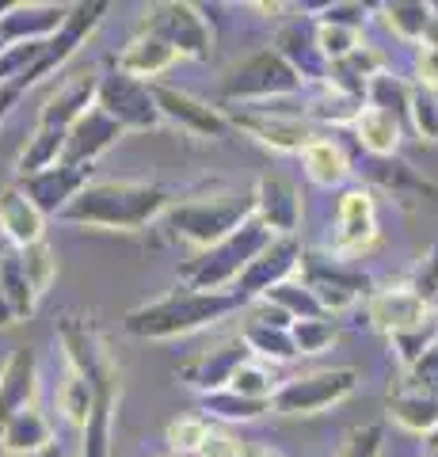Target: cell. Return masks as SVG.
I'll return each instance as SVG.
<instances>
[{
    "label": "cell",
    "mask_w": 438,
    "mask_h": 457,
    "mask_svg": "<svg viewBox=\"0 0 438 457\" xmlns=\"http://www.w3.org/2000/svg\"><path fill=\"white\" fill-rule=\"evenodd\" d=\"M183 198V191L145 179H92L73 203L65 206L62 221L80 228H111V233H141L149 221L164 218Z\"/></svg>",
    "instance_id": "1"
},
{
    "label": "cell",
    "mask_w": 438,
    "mask_h": 457,
    "mask_svg": "<svg viewBox=\"0 0 438 457\" xmlns=\"http://www.w3.org/2000/svg\"><path fill=\"white\" fill-rule=\"evenodd\" d=\"M248 302L236 290H221V294H206V290H191V286H176L164 297L149 305H137L122 317L126 336L134 339H179L191 332H202V328L218 324L221 317L244 309Z\"/></svg>",
    "instance_id": "2"
},
{
    "label": "cell",
    "mask_w": 438,
    "mask_h": 457,
    "mask_svg": "<svg viewBox=\"0 0 438 457\" xmlns=\"http://www.w3.org/2000/svg\"><path fill=\"white\" fill-rule=\"evenodd\" d=\"M62 347H65V362L80 370V374L95 378L100 396H95L92 420L84 427V446L80 457H111V423H115V400H119V370L111 362V354L103 347V339L80 320H65L62 324Z\"/></svg>",
    "instance_id": "3"
},
{
    "label": "cell",
    "mask_w": 438,
    "mask_h": 457,
    "mask_svg": "<svg viewBox=\"0 0 438 457\" xmlns=\"http://www.w3.org/2000/svg\"><path fill=\"white\" fill-rule=\"evenodd\" d=\"M95 92H100V73L88 69V73H77L73 80H65L62 88L54 92L46 104H42L35 134L27 137V145H23L20 161H16L20 176H35V171H42V168L62 164L69 130L77 126V119L84 111L95 107Z\"/></svg>",
    "instance_id": "4"
},
{
    "label": "cell",
    "mask_w": 438,
    "mask_h": 457,
    "mask_svg": "<svg viewBox=\"0 0 438 457\" xmlns=\"http://www.w3.org/2000/svg\"><path fill=\"white\" fill-rule=\"evenodd\" d=\"M271 240H275L271 228H267L260 218H248L236 233L218 240L214 248L194 252L191 260H183L179 263V282L191 286V290H206V294L229 290V286H236L240 275H244V270L267 252Z\"/></svg>",
    "instance_id": "5"
},
{
    "label": "cell",
    "mask_w": 438,
    "mask_h": 457,
    "mask_svg": "<svg viewBox=\"0 0 438 457\" xmlns=\"http://www.w3.org/2000/svg\"><path fill=\"white\" fill-rule=\"evenodd\" d=\"M248 218H256L252 195H236V191H221V195H187L164 213L168 233L187 240L191 248H214L218 240L236 233Z\"/></svg>",
    "instance_id": "6"
},
{
    "label": "cell",
    "mask_w": 438,
    "mask_h": 457,
    "mask_svg": "<svg viewBox=\"0 0 438 457\" xmlns=\"http://www.w3.org/2000/svg\"><path fill=\"white\" fill-rule=\"evenodd\" d=\"M305 88V80L293 73V69L282 62V57L271 50L252 54L248 62H240L221 84L225 104H240V107H267L278 104V99H290Z\"/></svg>",
    "instance_id": "7"
},
{
    "label": "cell",
    "mask_w": 438,
    "mask_h": 457,
    "mask_svg": "<svg viewBox=\"0 0 438 457\" xmlns=\"http://www.w3.org/2000/svg\"><path fill=\"white\" fill-rule=\"evenodd\" d=\"M355 389H359V374L351 366L313 370V374L282 381L271 408L278 416H320V411L335 408L339 400H347Z\"/></svg>",
    "instance_id": "8"
},
{
    "label": "cell",
    "mask_w": 438,
    "mask_h": 457,
    "mask_svg": "<svg viewBox=\"0 0 438 457\" xmlns=\"http://www.w3.org/2000/svg\"><path fill=\"white\" fill-rule=\"evenodd\" d=\"M137 27L164 38L179 57H191V62H206V57L214 54V31H210L199 4H183V0L153 4Z\"/></svg>",
    "instance_id": "9"
},
{
    "label": "cell",
    "mask_w": 438,
    "mask_h": 457,
    "mask_svg": "<svg viewBox=\"0 0 438 457\" xmlns=\"http://www.w3.org/2000/svg\"><path fill=\"white\" fill-rule=\"evenodd\" d=\"M229 126L248 137H256L260 145L275 149V153H305L317 141L313 122L302 119V114H286L275 104L267 107H229Z\"/></svg>",
    "instance_id": "10"
},
{
    "label": "cell",
    "mask_w": 438,
    "mask_h": 457,
    "mask_svg": "<svg viewBox=\"0 0 438 457\" xmlns=\"http://www.w3.org/2000/svg\"><path fill=\"white\" fill-rule=\"evenodd\" d=\"M302 278L309 282V290L317 294V302L324 305L328 317L335 312L355 309L362 297H370V278L362 275L359 267H351V260H339V255H309L302 260Z\"/></svg>",
    "instance_id": "11"
},
{
    "label": "cell",
    "mask_w": 438,
    "mask_h": 457,
    "mask_svg": "<svg viewBox=\"0 0 438 457\" xmlns=\"http://www.w3.org/2000/svg\"><path fill=\"white\" fill-rule=\"evenodd\" d=\"M95 107L103 114H111L122 130H153L161 126V107H157V96H153V84L145 80H134L111 69V73L100 77V92H95Z\"/></svg>",
    "instance_id": "12"
},
{
    "label": "cell",
    "mask_w": 438,
    "mask_h": 457,
    "mask_svg": "<svg viewBox=\"0 0 438 457\" xmlns=\"http://www.w3.org/2000/svg\"><path fill=\"white\" fill-rule=\"evenodd\" d=\"M252 359H256V354H252L244 336H233V339L218 343V347L191 354V359L176 370V378L187 385V389L199 393V396H214V393L229 389L233 378H236V370L248 366Z\"/></svg>",
    "instance_id": "13"
},
{
    "label": "cell",
    "mask_w": 438,
    "mask_h": 457,
    "mask_svg": "<svg viewBox=\"0 0 438 457\" xmlns=\"http://www.w3.org/2000/svg\"><path fill=\"white\" fill-rule=\"evenodd\" d=\"M377 240V203L366 187H347L335 203V228L328 252L339 260H355Z\"/></svg>",
    "instance_id": "14"
},
{
    "label": "cell",
    "mask_w": 438,
    "mask_h": 457,
    "mask_svg": "<svg viewBox=\"0 0 438 457\" xmlns=\"http://www.w3.org/2000/svg\"><path fill=\"white\" fill-rule=\"evenodd\" d=\"M302 260H305V248H302L298 237H275L260 260L252 263L244 275H240L236 294L244 297V302H263V297L271 294L275 286L298 278Z\"/></svg>",
    "instance_id": "15"
},
{
    "label": "cell",
    "mask_w": 438,
    "mask_h": 457,
    "mask_svg": "<svg viewBox=\"0 0 438 457\" xmlns=\"http://www.w3.org/2000/svg\"><path fill=\"white\" fill-rule=\"evenodd\" d=\"M153 96H157V107H161V119L164 122H176L179 130H187L194 137H225L233 130L229 126V114L202 104L199 96L172 88V84H153Z\"/></svg>",
    "instance_id": "16"
},
{
    "label": "cell",
    "mask_w": 438,
    "mask_h": 457,
    "mask_svg": "<svg viewBox=\"0 0 438 457\" xmlns=\"http://www.w3.org/2000/svg\"><path fill=\"white\" fill-rule=\"evenodd\" d=\"M92 183V168H73V164H54L42 168L35 176H20L16 187L31 198V203L46 213V218H62L65 206Z\"/></svg>",
    "instance_id": "17"
},
{
    "label": "cell",
    "mask_w": 438,
    "mask_h": 457,
    "mask_svg": "<svg viewBox=\"0 0 438 457\" xmlns=\"http://www.w3.org/2000/svg\"><path fill=\"white\" fill-rule=\"evenodd\" d=\"M252 206L256 218L271 228L275 237H293L302 225V191L298 183L278 176V171H263L252 187Z\"/></svg>",
    "instance_id": "18"
},
{
    "label": "cell",
    "mask_w": 438,
    "mask_h": 457,
    "mask_svg": "<svg viewBox=\"0 0 438 457\" xmlns=\"http://www.w3.org/2000/svg\"><path fill=\"white\" fill-rule=\"evenodd\" d=\"M370 324L377 332H385L389 339L401 336V332H412V328H423L431 324V305L412 290V286H389V290H377L370 294Z\"/></svg>",
    "instance_id": "19"
},
{
    "label": "cell",
    "mask_w": 438,
    "mask_h": 457,
    "mask_svg": "<svg viewBox=\"0 0 438 457\" xmlns=\"http://www.w3.org/2000/svg\"><path fill=\"white\" fill-rule=\"evenodd\" d=\"M275 54L305 84H328V77H332L328 57H324L320 46H317V23L313 20H298V23L282 27L278 38H275Z\"/></svg>",
    "instance_id": "20"
},
{
    "label": "cell",
    "mask_w": 438,
    "mask_h": 457,
    "mask_svg": "<svg viewBox=\"0 0 438 457\" xmlns=\"http://www.w3.org/2000/svg\"><path fill=\"white\" fill-rule=\"evenodd\" d=\"M73 4H8L0 16V42L20 46V42H50L65 27Z\"/></svg>",
    "instance_id": "21"
},
{
    "label": "cell",
    "mask_w": 438,
    "mask_h": 457,
    "mask_svg": "<svg viewBox=\"0 0 438 457\" xmlns=\"http://www.w3.org/2000/svg\"><path fill=\"white\" fill-rule=\"evenodd\" d=\"M38 393V359L31 347H16L0 366V431L12 416L35 408Z\"/></svg>",
    "instance_id": "22"
},
{
    "label": "cell",
    "mask_w": 438,
    "mask_h": 457,
    "mask_svg": "<svg viewBox=\"0 0 438 457\" xmlns=\"http://www.w3.org/2000/svg\"><path fill=\"white\" fill-rule=\"evenodd\" d=\"M126 130L111 119V114H103L100 107L84 111L77 126L69 130V141H65V153H62V164H73V168H92L95 156H103L115 141L122 137Z\"/></svg>",
    "instance_id": "23"
},
{
    "label": "cell",
    "mask_w": 438,
    "mask_h": 457,
    "mask_svg": "<svg viewBox=\"0 0 438 457\" xmlns=\"http://www.w3.org/2000/svg\"><path fill=\"white\" fill-rule=\"evenodd\" d=\"M0 233L12 248H35L46 240V213L27 198L16 183L0 191Z\"/></svg>",
    "instance_id": "24"
},
{
    "label": "cell",
    "mask_w": 438,
    "mask_h": 457,
    "mask_svg": "<svg viewBox=\"0 0 438 457\" xmlns=\"http://www.w3.org/2000/svg\"><path fill=\"white\" fill-rule=\"evenodd\" d=\"M176 62H179V54L168 46L164 38H157V35H149V31H141V27H137L134 38L119 50L115 69H119V73H126V77H134V80L157 84V77L168 73Z\"/></svg>",
    "instance_id": "25"
},
{
    "label": "cell",
    "mask_w": 438,
    "mask_h": 457,
    "mask_svg": "<svg viewBox=\"0 0 438 457\" xmlns=\"http://www.w3.org/2000/svg\"><path fill=\"white\" fill-rule=\"evenodd\" d=\"M389 416L397 420L404 431L431 438L438 431V393L412 378H404V385H397V389L389 393Z\"/></svg>",
    "instance_id": "26"
},
{
    "label": "cell",
    "mask_w": 438,
    "mask_h": 457,
    "mask_svg": "<svg viewBox=\"0 0 438 457\" xmlns=\"http://www.w3.org/2000/svg\"><path fill=\"white\" fill-rule=\"evenodd\" d=\"M0 294H4V302L16 309V317L27 320L38 305V290L27 278V267H23V252L12 248L8 240L0 245Z\"/></svg>",
    "instance_id": "27"
},
{
    "label": "cell",
    "mask_w": 438,
    "mask_h": 457,
    "mask_svg": "<svg viewBox=\"0 0 438 457\" xmlns=\"http://www.w3.org/2000/svg\"><path fill=\"white\" fill-rule=\"evenodd\" d=\"M46 446H54V427L38 408L12 416L0 431V453H38Z\"/></svg>",
    "instance_id": "28"
},
{
    "label": "cell",
    "mask_w": 438,
    "mask_h": 457,
    "mask_svg": "<svg viewBox=\"0 0 438 457\" xmlns=\"http://www.w3.org/2000/svg\"><path fill=\"white\" fill-rule=\"evenodd\" d=\"M355 134L362 141V149L370 156H377V161H389V156H397V149H401V119L374 107V104L362 107L359 122H355Z\"/></svg>",
    "instance_id": "29"
},
{
    "label": "cell",
    "mask_w": 438,
    "mask_h": 457,
    "mask_svg": "<svg viewBox=\"0 0 438 457\" xmlns=\"http://www.w3.org/2000/svg\"><path fill=\"white\" fill-rule=\"evenodd\" d=\"M302 164H305V176L317 183V187H343L347 176H351V161L347 153L339 149V141L332 137H317L313 145L302 153Z\"/></svg>",
    "instance_id": "30"
},
{
    "label": "cell",
    "mask_w": 438,
    "mask_h": 457,
    "mask_svg": "<svg viewBox=\"0 0 438 457\" xmlns=\"http://www.w3.org/2000/svg\"><path fill=\"white\" fill-rule=\"evenodd\" d=\"M377 73H385V57H381L377 50H370V46H362L351 57H343V62L332 65L328 84H332V88H339V92H347V96L366 99V88H370V80Z\"/></svg>",
    "instance_id": "31"
},
{
    "label": "cell",
    "mask_w": 438,
    "mask_h": 457,
    "mask_svg": "<svg viewBox=\"0 0 438 457\" xmlns=\"http://www.w3.org/2000/svg\"><path fill=\"white\" fill-rule=\"evenodd\" d=\"M381 20L397 38L404 42H427V35L434 31V8L423 4V0H393V4H381Z\"/></svg>",
    "instance_id": "32"
},
{
    "label": "cell",
    "mask_w": 438,
    "mask_h": 457,
    "mask_svg": "<svg viewBox=\"0 0 438 457\" xmlns=\"http://www.w3.org/2000/svg\"><path fill=\"white\" fill-rule=\"evenodd\" d=\"M95 396H100V385H95V378H88V374H80V370L69 366V374H65L62 389H58V408L65 411V420L84 431L88 420H92Z\"/></svg>",
    "instance_id": "33"
},
{
    "label": "cell",
    "mask_w": 438,
    "mask_h": 457,
    "mask_svg": "<svg viewBox=\"0 0 438 457\" xmlns=\"http://www.w3.org/2000/svg\"><path fill=\"white\" fill-rule=\"evenodd\" d=\"M362 107H366V99L347 96V92L332 88V84H324L320 96L313 99V104H309L305 119H309V122H328V126H355L359 114H362Z\"/></svg>",
    "instance_id": "34"
},
{
    "label": "cell",
    "mask_w": 438,
    "mask_h": 457,
    "mask_svg": "<svg viewBox=\"0 0 438 457\" xmlns=\"http://www.w3.org/2000/svg\"><path fill=\"white\" fill-rule=\"evenodd\" d=\"M240 336H244L252 354L263 359V362H290V359H298V347H293L290 328H267V324L248 320V328Z\"/></svg>",
    "instance_id": "35"
},
{
    "label": "cell",
    "mask_w": 438,
    "mask_h": 457,
    "mask_svg": "<svg viewBox=\"0 0 438 457\" xmlns=\"http://www.w3.org/2000/svg\"><path fill=\"white\" fill-rule=\"evenodd\" d=\"M263 302H275L278 309H286L290 317H293V324H298V320H317V317H328V312H324V305L317 302V294L309 290V282H305V278H290V282L275 286V290L267 294Z\"/></svg>",
    "instance_id": "36"
},
{
    "label": "cell",
    "mask_w": 438,
    "mask_h": 457,
    "mask_svg": "<svg viewBox=\"0 0 438 457\" xmlns=\"http://www.w3.org/2000/svg\"><path fill=\"white\" fill-rule=\"evenodd\" d=\"M202 411L206 416H218L225 423H248V420H260L263 411H275L271 400H252V396H240L233 389L214 393V396H202Z\"/></svg>",
    "instance_id": "37"
},
{
    "label": "cell",
    "mask_w": 438,
    "mask_h": 457,
    "mask_svg": "<svg viewBox=\"0 0 438 457\" xmlns=\"http://www.w3.org/2000/svg\"><path fill=\"white\" fill-rule=\"evenodd\" d=\"M412 88H416V84H408V80L393 77V73H377L370 80V88H366V104H374V107L404 119L408 107H412Z\"/></svg>",
    "instance_id": "38"
},
{
    "label": "cell",
    "mask_w": 438,
    "mask_h": 457,
    "mask_svg": "<svg viewBox=\"0 0 438 457\" xmlns=\"http://www.w3.org/2000/svg\"><path fill=\"white\" fill-rule=\"evenodd\" d=\"M313 23H317V46H320L324 57H328V65L343 62V57H351L355 50L366 46V42H362V31H355V27L320 23V20H313Z\"/></svg>",
    "instance_id": "39"
},
{
    "label": "cell",
    "mask_w": 438,
    "mask_h": 457,
    "mask_svg": "<svg viewBox=\"0 0 438 457\" xmlns=\"http://www.w3.org/2000/svg\"><path fill=\"white\" fill-rule=\"evenodd\" d=\"M206 435H210V420H206V416H183V420L168 423L164 442H168V450L179 453V457H183V453H194V457H199Z\"/></svg>",
    "instance_id": "40"
},
{
    "label": "cell",
    "mask_w": 438,
    "mask_h": 457,
    "mask_svg": "<svg viewBox=\"0 0 438 457\" xmlns=\"http://www.w3.org/2000/svg\"><path fill=\"white\" fill-rule=\"evenodd\" d=\"M290 336H293V347H298V354H320V351L332 347L339 332H335L332 317H317V320H298L290 328Z\"/></svg>",
    "instance_id": "41"
},
{
    "label": "cell",
    "mask_w": 438,
    "mask_h": 457,
    "mask_svg": "<svg viewBox=\"0 0 438 457\" xmlns=\"http://www.w3.org/2000/svg\"><path fill=\"white\" fill-rule=\"evenodd\" d=\"M408 119H412L416 134L423 141L438 145V92L434 88H412V107H408Z\"/></svg>",
    "instance_id": "42"
},
{
    "label": "cell",
    "mask_w": 438,
    "mask_h": 457,
    "mask_svg": "<svg viewBox=\"0 0 438 457\" xmlns=\"http://www.w3.org/2000/svg\"><path fill=\"white\" fill-rule=\"evenodd\" d=\"M229 389L240 393V396H252V400H275L278 385H275V378H271V370H267L263 362L252 359L248 366H240V370H236V378H233Z\"/></svg>",
    "instance_id": "43"
},
{
    "label": "cell",
    "mask_w": 438,
    "mask_h": 457,
    "mask_svg": "<svg viewBox=\"0 0 438 457\" xmlns=\"http://www.w3.org/2000/svg\"><path fill=\"white\" fill-rule=\"evenodd\" d=\"M23 267H27V278H31V286L38 290V297L50 290V282L58 278V255H54V248L42 240V245L35 248H23Z\"/></svg>",
    "instance_id": "44"
},
{
    "label": "cell",
    "mask_w": 438,
    "mask_h": 457,
    "mask_svg": "<svg viewBox=\"0 0 438 457\" xmlns=\"http://www.w3.org/2000/svg\"><path fill=\"white\" fill-rule=\"evenodd\" d=\"M438 339V324H423V328H412V332H401V336H393V351H397V359L404 370H412L423 354L431 351V343Z\"/></svg>",
    "instance_id": "45"
},
{
    "label": "cell",
    "mask_w": 438,
    "mask_h": 457,
    "mask_svg": "<svg viewBox=\"0 0 438 457\" xmlns=\"http://www.w3.org/2000/svg\"><path fill=\"white\" fill-rule=\"evenodd\" d=\"M381 438H385V427H381V423L355 427V431L347 435L339 457H381Z\"/></svg>",
    "instance_id": "46"
},
{
    "label": "cell",
    "mask_w": 438,
    "mask_h": 457,
    "mask_svg": "<svg viewBox=\"0 0 438 457\" xmlns=\"http://www.w3.org/2000/svg\"><path fill=\"white\" fill-rule=\"evenodd\" d=\"M408 286H412V290H416L431 309L438 305V248H431L427 255H423L419 267H416V275H412V282H408Z\"/></svg>",
    "instance_id": "47"
},
{
    "label": "cell",
    "mask_w": 438,
    "mask_h": 457,
    "mask_svg": "<svg viewBox=\"0 0 438 457\" xmlns=\"http://www.w3.org/2000/svg\"><path fill=\"white\" fill-rule=\"evenodd\" d=\"M366 4H351V0H335V4H324L317 8V20L320 23H339V27H355V31H362L366 23Z\"/></svg>",
    "instance_id": "48"
},
{
    "label": "cell",
    "mask_w": 438,
    "mask_h": 457,
    "mask_svg": "<svg viewBox=\"0 0 438 457\" xmlns=\"http://www.w3.org/2000/svg\"><path fill=\"white\" fill-rule=\"evenodd\" d=\"M416 84L419 88H434L438 92V35L427 38L419 46V57H416Z\"/></svg>",
    "instance_id": "49"
},
{
    "label": "cell",
    "mask_w": 438,
    "mask_h": 457,
    "mask_svg": "<svg viewBox=\"0 0 438 457\" xmlns=\"http://www.w3.org/2000/svg\"><path fill=\"white\" fill-rule=\"evenodd\" d=\"M240 446H244V438H233L229 431H221V427H210L199 457H240Z\"/></svg>",
    "instance_id": "50"
},
{
    "label": "cell",
    "mask_w": 438,
    "mask_h": 457,
    "mask_svg": "<svg viewBox=\"0 0 438 457\" xmlns=\"http://www.w3.org/2000/svg\"><path fill=\"white\" fill-rule=\"evenodd\" d=\"M408 378L419 381V385H427V389L438 393V339L431 343V351L423 354V359H419L412 370H408Z\"/></svg>",
    "instance_id": "51"
},
{
    "label": "cell",
    "mask_w": 438,
    "mask_h": 457,
    "mask_svg": "<svg viewBox=\"0 0 438 457\" xmlns=\"http://www.w3.org/2000/svg\"><path fill=\"white\" fill-rule=\"evenodd\" d=\"M256 324H267V328H293V317L286 309H278L275 302H252V317Z\"/></svg>",
    "instance_id": "52"
},
{
    "label": "cell",
    "mask_w": 438,
    "mask_h": 457,
    "mask_svg": "<svg viewBox=\"0 0 438 457\" xmlns=\"http://www.w3.org/2000/svg\"><path fill=\"white\" fill-rule=\"evenodd\" d=\"M240 457H282V453L271 446H260V442H244V446H240Z\"/></svg>",
    "instance_id": "53"
},
{
    "label": "cell",
    "mask_w": 438,
    "mask_h": 457,
    "mask_svg": "<svg viewBox=\"0 0 438 457\" xmlns=\"http://www.w3.org/2000/svg\"><path fill=\"white\" fill-rule=\"evenodd\" d=\"M0 457H69L58 442H54V446H46V450H38V453H0Z\"/></svg>",
    "instance_id": "54"
},
{
    "label": "cell",
    "mask_w": 438,
    "mask_h": 457,
    "mask_svg": "<svg viewBox=\"0 0 438 457\" xmlns=\"http://www.w3.org/2000/svg\"><path fill=\"white\" fill-rule=\"evenodd\" d=\"M423 457H438V446H427V453H423Z\"/></svg>",
    "instance_id": "55"
},
{
    "label": "cell",
    "mask_w": 438,
    "mask_h": 457,
    "mask_svg": "<svg viewBox=\"0 0 438 457\" xmlns=\"http://www.w3.org/2000/svg\"><path fill=\"white\" fill-rule=\"evenodd\" d=\"M427 446H438V431H434V435L427 438Z\"/></svg>",
    "instance_id": "56"
},
{
    "label": "cell",
    "mask_w": 438,
    "mask_h": 457,
    "mask_svg": "<svg viewBox=\"0 0 438 457\" xmlns=\"http://www.w3.org/2000/svg\"><path fill=\"white\" fill-rule=\"evenodd\" d=\"M4 12H8V4H0V16H4Z\"/></svg>",
    "instance_id": "57"
},
{
    "label": "cell",
    "mask_w": 438,
    "mask_h": 457,
    "mask_svg": "<svg viewBox=\"0 0 438 457\" xmlns=\"http://www.w3.org/2000/svg\"><path fill=\"white\" fill-rule=\"evenodd\" d=\"M0 54H4V42H0Z\"/></svg>",
    "instance_id": "58"
}]
</instances>
